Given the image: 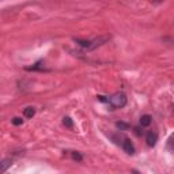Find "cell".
<instances>
[{
	"mask_svg": "<svg viewBox=\"0 0 174 174\" xmlns=\"http://www.w3.org/2000/svg\"><path fill=\"white\" fill-rule=\"evenodd\" d=\"M127 101L128 99H127V95L124 94V92H116V94H113L112 97H109L108 102L112 105V108L121 109L127 105Z\"/></svg>",
	"mask_w": 174,
	"mask_h": 174,
	"instance_id": "1",
	"label": "cell"
},
{
	"mask_svg": "<svg viewBox=\"0 0 174 174\" xmlns=\"http://www.w3.org/2000/svg\"><path fill=\"white\" fill-rule=\"evenodd\" d=\"M108 41H109V37H108V36H101V37H98V38L92 40L91 44H90V48L87 49V50H94V49H97L98 46L103 45V44H106Z\"/></svg>",
	"mask_w": 174,
	"mask_h": 174,
	"instance_id": "2",
	"label": "cell"
},
{
	"mask_svg": "<svg viewBox=\"0 0 174 174\" xmlns=\"http://www.w3.org/2000/svg\"><path fill=\"white\" fill-rule=\"evenodd\" d=\"M121 146H123L124 151L128 154V155H133V154H135V146L132 144V141H130L129 139H123Z\"/></svg>",
	"mask_w": 174,
	"mask_h": 174,
	"instance_id": "3",
	"label": "cell"
},
{
	"mask_svg": "<svg viewBox=\"0 0 174 174\" xmlns=\"http://www.w3.org/2000/svg\"><path fill=\"white\" fill-rule=\"evenodd\" d=\"M146 141L150 147H154L156 144V141H158V133L155 130H150L146 136Z\"/></svg>",
	"mask_w": 174,
	"mask_h": 174,
	"instance_id": "4",
	"label": "cell"
},
{
	"mask_svg": "<svg viewBox=\"0 0 174 174\" xmlns=\"http://www.w3.org/2000/svg\"><path fill=\"white\" fill-rule=\"evenodd\" d=\"M11 165H12V162H11V159H10V158H4L2 162H0V173L3 174V173L5 172V170L8 169V167L11 166Z\"/></svg>",
	"mask_w": 174,
	"mask_h": 174,
	"instance_id": "5",
	"label": "cell"
},
{
	"mask_svg": "<svg viewBox=\"0 0 174 174\" xmlns=\"http://www.w3.org/2000/svg\"><path fill=\"white\" fill-rule=\"evenodd\" d=\"M151 121H152V117L150 114H144V116H141V118H140L141 127H148L150 124H151Z\"/></svg>",
	"mask_w": 174,
	"mask_h": 174,
	"instance_id": "6",
	"label": "cell"
},
{
	"mask_svg": "<svg viewBox=\"0 0 174 174\" xmlns=\"http://www.w3.org/2000/svg\"><path fill=\"white\" fill-rule=\"evenodd\" d=\"M23 114H25V117L31 118L34 114H36V109L31 108V106H29V108H26L25 110H23Z\"/></svg>",
	"mask_w": 174,
	"mask_h": 174,
	"instance_id": "7",
	"label": "cell"
},
{
	"mask_svg": "<svg viewBox=\"0 0 174 174\" xmlns=\"http://www.w3.org/2000/svg\"><path fill=\"white\" fill-rule=\"evenodd\" d=\"M75 42H76L78 45H80L82 48H86V49H89L90 48V44H91V41H85V40H79V38L75 40Z\"/></svg>",
	"mask_w": 174,
	"mask_h": 174,
	"instance_id": "8",
	"label": "cell"
},
{
	"mask_svg": "<svg viewBox=\"0 0 174 174\" xmlns=\"http://www.w3.org/2000/svg\"><path fill=\"white\" fill-rule=\"evenodd\" d=\"M63 124H64L65 127H68V128H72L74 127V124H72V120L69 117H64L63 118Z\"/></svg>",
	"mask_w": 174,
	"mask_h": 174,
	"instance_id": "9",
	"label": "cell"
},
{
	"mask_svg": "<svg viewBox=\"0 0 174 174\" xmlns=\"http://www.w3.org/2000/svg\"><path fill=\"white\" fill-rule=\"evenodd\" d=\"M162 41L169 44V45H172V46H174V37H165V38H162Z\"/></svg>",
	"mask_w": 174,
	"mask_h": 174,
	"instance_id": "10",
	"label": "cell"
},
{
	"mask_svg": "<svg viewBox=\"0 0 174 174\" xmlns=\"http://www.w3.org/2000/svg\"><path fill=\"white\" fill-rule=\"evenodd\" d=\"M22 123H23V120H22V118H19V117H15V118L12 120V124H14V125H21Z\"/></svg>",
	"mask_w": 174,
	"mask_h": 174,
	"instance_id": "11",
	"label": "cell"
},
{
	"mask_svg": "<svg viewBox=\"0 0 174 174\" xmlns=\"http://www.w3.org/2000/svg\"><path fill=\"white\" fill-rule=\"evenodd\" d=\"M72 158L76 159V161H82V155L79 152H72Z\"/></svg>",
	"mask_w": 174,
	"mask_h": 174,
	"instance_id": "12",
	"label": "cell"
},
{
	"mask_svg": "<svg viewBox=\"0 0 174 174\" xmlns=\"http://www.w3.org/2000/svg\"><path fill=\"white\" fill-rule=\"evenodd\" d=\"M169 148L174 151V140H173V139H170V141H169Z\"/></svg>",
	"mask_w": 174,
	"mask_h": 174,
	"instance_id": "13",
	"label": "cell"
},
{
	"mask_svg": "<svg viewBox=\"0 0 174 174\" xmlns=\"http://www.w3.org/2000/svg\"><path fill=\"white\" fill-rule=\"evenodd\" d=\"M117 127L118 128H128V125H127V124H123V123H117Z\"/></svg>",
	"mask_w": 174,
	"mask_h": 174,
	"instance_id": "14",
	"label": "cell"
},
{
	"mask_svg": "<svg viewBox=\"0 0 174 174\" xmlns=\"http://www.w3.org/2000/svg\"><path fill=\"white\" fill-rule=\"evenodd\" d=\"M133 173H135V174H139V173H137V172H136V170H133Z\"/></svg>",
	"mask_w": 174,
	"mask_h": 174,
	"instance_id": "15",
	"label": "cell"
}]
</instances>
